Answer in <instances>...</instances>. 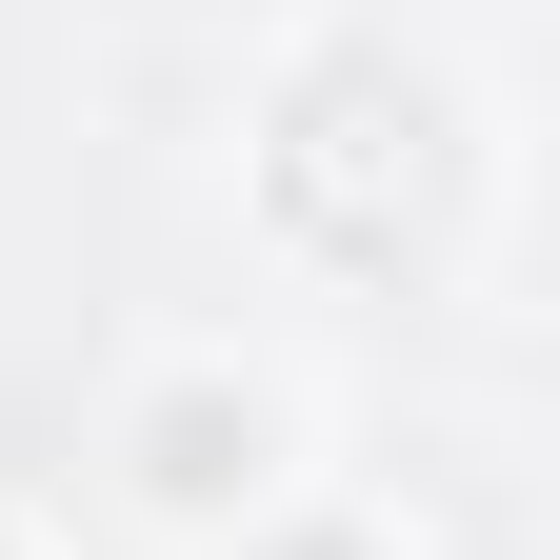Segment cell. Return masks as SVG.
<instances>
[{"label": "cell", "mask_w": 560, "mask_h": 560, "mask_svg": "<svg viewBox=\"0 0 560 560\" xmlns=\"http://www.w3.org/2000/svg\"><path fill=\"white\" fill-rule=\"evenodd\" d=\"M400 180H460V161H441V81L381 60V40H340L320 81L280 101V200H301L340 260H400L420 221H441V200H400Z\"/></svg>", "instance_id": "obj_1"}]
</instances>
